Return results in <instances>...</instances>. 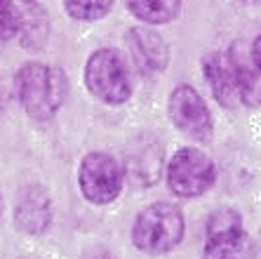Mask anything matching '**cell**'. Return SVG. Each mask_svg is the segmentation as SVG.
Returning a JSON list of instances; mask_svg holds the SVG:
<instances>
[{"label":"cell","mask_w":261,"mask_h":259,"mask_svg":"<svg viewBox=\"0 0 261 259\" xmlns=\"http://www.w3.org/2000/svg\"><path fill=\"white\" fill-rule=\"evenodd\" d=\"M19 104L36 121H47L59 111L66 97V76L43 61H29L14 76Z\"/></svg>","instance_id":"cell-1"},{"label":"cell","mask_w":261,"mask_h":259,"mask_svg":"<svg viewBox=\"0 0 261 259\" xmlns=\"http://www.w3.org/2000/svg\"><path fill=\"white\" fill-rule=\"evenodd\" d=\"M184 238V215L172 203H153L137 215L132 224V243L146 254H165Z\"/></svg>","instance_id":"cell-2"},{"label":"cell","mask_w":261,"mask_h":259,"mask_svg":"<svg viewBox=\"0 0 261 259\" xmlns=\"http://www.w3.org/2000/svg\"><path fill=\"white\" fill-rule=\"evenodd\" d=\"M85 85L103 104H125L132 95V71L127 59L113 48L92 52L85 64Z\"/></svg>","instance_id":"cell-3"},{"label":"cell","mask_w":261,"mask_h":259,"mask_svg":"<svg viewBox=\"0 0 261 259\" xmlns=\"http://www.w3.org/2000/svg\"><path fill=\"white\" fill-rule=\"evenodd\" d=\"M167 186L179 198H198L207 189H212L217 179L212 158L205 151L184 146L170 158V163L165 168Z\"/></svg>","instance_id":"cell-4"},{"label":"cell","mask_w":261,"mask_h":259,"mask_svg":"<svg viewBox=\"0 0 261 259\" xmlns=\"http://www.w3.org/2000/svg\"><path fill=\"white\" fill-rule=\"evenodd\" d=\"M125 170L111 153L92 151L83 158L78 170V186L90 203L106 205L120 196Z\"/></svg>","instance_id":"cell-5"},{"label":"cell","mask_w":261,"mask_h":259,"mask_svg":"<svg viewBox=\"0 0 261 259\" xmlns=\"http://www.w3.org/2000/svg\"><path fill=\"white\" fill-rule=\"evenodd\" d=\"M167 111H170V121L181 134L198 142L212 137L214 121L210 106L191 85H176L167 102Z\"/></svg>","instance_id":"cell-6"},{"label":"cell","mask_w":261,"mask_h":259,"mask_svg":"<svg viewBox=\"0 0 261 259\" xmlns=\"http://www.w3.org/2000/svg\"><path fill=\"white\" fill-rule=\"evenodd\" d=\"M249 250L243 219L236 210H219L207 222V243L202 259H245Z\"/></svg>","instance_id":"cell-7"},{"label":"cell","mask_w":261,"mask_h":259,"mask_svg":"<svg viewBox=\"0 0 261 259\" xmlns=\"http://www.w3.org/2000/svg\"><path fill=\"white\" fill-rule=\"evenodd\" d=\"M127 50L132 57L134 66L146 76L165 71L170 61V48L165 38L151 26H137L127 31Z\"/></svg>","instance_id":"cell-8"},{"label":"cell","mask_w":261,"mask_h":259,"mask_svg":"<svg viewBox=\"0 0 261 259\" xmlns=\"http://www.w3.org/2000/svg\"><path fill=\"white\" fill-rule=\"evenodd\" d=\"M202 73L212 90V97L224 109H236L240 104L236 83V71H233L228 52H210L202 57Z\"/></svg>","instance_id":"cell-9"},{"label":"cell","mask_w":261,"mask_h":259,"mask_svg":"<svg viewBox=\"0 0 261 259\" xmlns=\"http://www.w3.org/2000/svg\"><path fill=\"white\" fill-rule=\"evenodd\" d=\"M52 222V203L43 186H26L14 205V224L24 233H43Z\"/></svg>","instance_id":"cell-10"},{"label":"cell","mask_w":261,"mask_h":259,"mask_svg":"<svg viewBox=\"0 0 261 259\" xmlns=\"http://www.w3.org/2000/svg\"><path fill=\"white\" fill-rule=\"evenodd\" d=\"M228 57H231L233 71H236L240 104L249 109L261 106V71L252 59V52H247L243 42H236L233 48H228Z\"/></svg>","instance_id":"cell-11"},{"label":"cell","mask_w":261,"mask_h":259,"mask_svg":"<svg viewBox=\"0 0 261 259\" xmlns=\"http://www.w3.org/2000/svg\"><path fill=\"white\" fill-rule=\"evenodd\" d=\"M125 5L146 26H160L174 21L181 10V0H125Z\"/></svg>","instance_id":"cell-12"},{"label":"cell","mask_w":261,"mask_h":259,"mask_svg":"<svg viewBox=\"0 0 261 259\" xmlns=\"http://www.w3.org/2000/svg\"><path fill=\"white\" fill-rule=\"evenodd\" d=\"M153 151L155 149H151V146L144 151H134L132 163H129V175L139 184H151V181H158L160 177V153L153 158Z\"/></svg>","instance_id":"cell-13"},{"label":"cell","mask_w":261,"mask_h":259,"mask_svg":"<svg viewBox=\"0 0 261 259\" xmlns=\"http://www.w3.org/2000/svg\"><path fill=\"white\" fill-rule=\"evenodd\" d=\"M116 0H64V7L78 21H99L111 12Z\"/></svg>","instance_id":"cell-14"},{"label":"cell","mask_w":261,"mask_h":259,"mask_svg":"<svg viewBox=\"0 0 261 259\" xmlns=\"http://www.w3.org/2000/svg\"><path fill=\"white\" fill-rule=\"evenodd\" d=\"M21 26H24V17L14 5V0H0V38L10 40L21 31Z\"/></svg>","instance_id":"cell-15"},{"label":"cell","mask_w":261,"mask_h":259,"mask_svg":"<svg viewBox=\"0 0 261 259\" xmlns=\"http://www.w3.org/2000/svg\"><path fill=\"white\" fill-rule=\"evenodd\" d=\"M249 52H252V59H254V64L259 66V71H261V36L254 38V42H252Z\"/></svg>","instance_id":"cell-16"},{"label":"cell","mask_w":261,"mask_h":259,"mask_svg":"<svg viewBox=\"0 0 261 259\" xmlns=\"http://www.w3.org/2000/svg\"><path fill=\"white\" fill-rule=\"evenodd\" d=\"M238 3H259V0H238Z\"/></svg>","instance_id":"cell-17"},{"label":"cell","mask_w":261,"mask_h":259,"mask_svg":"<svg viewBox=\"0 0 261 259\" xmlns=\"http://www.w3.org/2000/svg\"><path fill=\"white\" fill-rule=\"evenodd\" d=\"M26 3H33V0H26Z\"/></svg>","instance_id":"cell-18"}]
</instances>
